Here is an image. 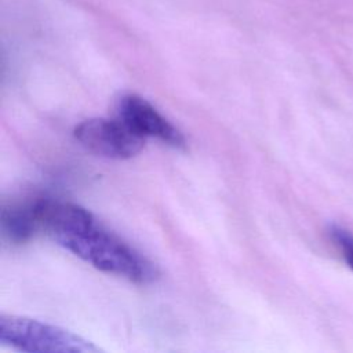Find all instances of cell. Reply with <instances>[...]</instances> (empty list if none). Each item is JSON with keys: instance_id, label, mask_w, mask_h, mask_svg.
<instances>
[{"instance_id": "obj_1", "label": "cell", "mask_w": 353, "mask_h": 353, "mask_svg": "<svg viewBox=\"0 0 353 353\" xmlns=\"http://www.w3.org/2000/svg\"><path fill=\"white\" fill-rule=\"evenodd\" d=\"M36 214L40 228L51 234L58 244L97 269L138 284L154 280L157 273L153 265L98 225L85 208L68 201L40 199Z\"/></svg>"}, {"instance_id": "obj_2", "label": "cell", "mask_w": 353, "mask_h": 353, "mask_svg": "<svg viewBox=\"0 0 353 353\" xmlns=\"http://www.w3.org/2000/svg\"><path fill=\"white\" fill-rule=\"evenodd\" d=\"M0 343L29 353H91L98 352L90 341L55 325L33 319L1 316Z\"/></svg>"}, {"instance_id": "obj_3", "label": "cell", "mask_w": 353, "mask_h": 353, "mask_svg": "<svg viewBox=\"0 0 353 353\" xmlns=\"http://www.w3.org/2000/svg\"><path fill=\"white\" fill-rule=\"evenodd\" d=\"M74 137L91 153L117 160L134 157L145 145L143 137L124 121L99 117L80 123L74 128Z\"/></svg>"}, {"instance_id": "obj_4", "label": "cell", "mask_w": 353, "mask_h": 353, "mask_svg": "<svg viewBox=\"0 0 353 353\" xmlns=\"http://www.w3.org/2000/svg\"><path fill=\"white\" fill-rule=\"evenodd\" d=\"M119 114L121 121L143 138L154 137L176 149L186 146L182 132L138 95H124L119 103Z\"/></svg>"}, {"instance_id": "obj_5", "label": "cell", "mask_w": 353, "mask_h": 353, "mask_svg": "<svg viewBox=\"0 0 353 353\" xmlns=\"http://www.w3.org/2000/svg\"><path fill=\"white\" fill-rule=\"evenodd\" d=\"M40 229L36 221L33 204L12 205L1 212V230L11 243L21 244L28 241Z\"/></svg>"}, {"instance_id": "obj_6", "label": "cell", "mask_w": 353, "mask_h": 353, "mask_svg": "<svg viewBox=\"0 0 353 353\" xmlns=\"http://www.w3.org/2000/svg\"><path fill=\"white\" fill-rule=\"evenodd\" d=\"M330 239L346 263L353 269V234L338 225H332L330 228Z\"/></svg>"}]
</instances>
